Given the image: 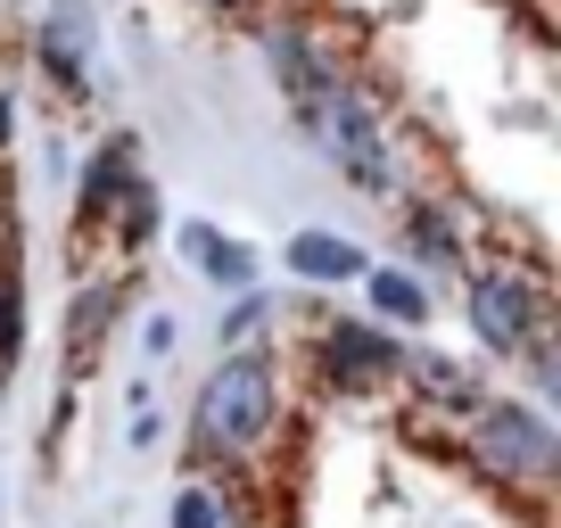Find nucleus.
<instances>
[{
  "instance_id": "1",
  "label": "nucleus",
  "mask_w": 561,
  "mask_h": 528,
  "mask_svg": "<svg viewBox=\"0 0 561 528\" xmlns=\"http://www.w3.org/2000/svg\"><path fill=\"white\" fill-rule=\"evenodd\" d=\"M280 422V364L256 347H224V364L207 371L191 405V455L198 462H240L273 438Z\"/></svg>"
},
{
  "instance_id": "2",
  "label": "nucleus",
  "mask_w": 561,
  "mask_h": 528,
  "mask_svg": "<svg viewBox=\"0 0 561 528\" xmlns=\"http://www.w3.org/2000/svg\"><path fill=\"white\" fill-rule=\"evenodd\" d=\"M298 133L322 149V158L339 165V174L355 182V191H397V158H388V124L380 107L364 100V83L355 74H322L314 91H298Z\"/></svg>"
},
{
  "instance_id": "3",
  "label": "nucleus",
  "mask_w": 561,
  "mask_h": 528,
  "mask_svg": "<svg viewBox=\"0 0 561 528\" xmlns=\"http://www.w3.org/2000/svg\"><path fill=\"white\" fill-rule=\"evenodd\" d=\"M471 462L495 479V487H553L561 471V438L537 405L520 397H479L471 405Z\"/></svg>"
},
{
  "instance_id": "4",
  "label": "nucleus",
  "mask_w": 561,
  "mask_h": 528,
  "mask_svg": "<svg viewBox=\"0 0 561 528\" xmlns=\"http://www.w3.org/2000/svg\"><path fill=\"white\" fill-rule=\"evenodd\" d=\"M462 314H471V338L488 355H520V338L537 331L553 306H545V289L528 282V273H512V264H471V282H462Z\"/></svg>"
},
{
  "instance_id": "5",
  "label": "nucleus",
  "mask_w": 561,
  "mask_h": 528,
  "mask_svg": "<svg viewBox=\"0 0 561 528\" xmlns=\"http://www.w3.org/2000/svg\"><path fill=\"white\" fill-rule=\"evenodd\" d=\"M314 371L331 397H371V388H388L404 371V338L388 322H322Z\"/></svg>"
},
{
  "instance_id": "6",
  "label": "nucleus",
  "mask_w": 561,
  "mask_h": 528,
  "mask_svg": "<svg viewBox=\"0 0 561 528\" xmlns=\"http://www.w3.org/2000/svg\"><path fill=\"white\" fill-rule=\"evenodd\" d=\"M34 58L50 67V83H67V91L91 83V67H100V34H91V9H83V0H50V9H42Z\"/></svg>"
},
{
  "instance_id": "7",
  "label": "nucleus",
  "mask_w": 561,
  "mask_h": 528,
  "mask_svg": "<svg viewBox=\"0 0 561 528\" xmlns=\"http://www.w3.org/2000/svg\"><path fill=\"white\" fill-rule=\"evenodd\" d=\"M174 248L191 256V273H198V282H215L224 298L256 289V248H248V240H224L215 223H182V231H174Z\"/></svg>"
},
{
  "instance_id": "8",
  "label": "nucleus",
  "mask_w": 561,
  "mask_h": 528,
  "mask_svg": "<svg viewBox=\"0 0 561 528\" xmlns=\"http://www.w3.org/2000/svg\"><path fill=\"white\" fill-rule=\"evenodd\" d=\"M364 306L388 331H421V322H430V282L404 273V264H364Z\"/></svg>"
},
{
  "instance_id": "9",
  "label": "nucleus",
  "mask_w": 561,
  "mask_h": 528,
  "mask_svg": "<svg viewBox=\"0 0 561 528\" xmlns=\"http://www.w3.org/2000/svg\"><path fill=\"white\" fill-rule=\"evenodd\" d=\"M364 248L355 240H339V231H289V273L298 282H314V289H339V282H364Z\"/></svg>"
},
{
  "instance_id": "10",
  "label": "nucleus",
  "mask_w": 561,
  "mask_h": 528,
  "mask_svg": "<svg viewBox=\"0 0 561 528\" xmlns=\"http://www.w3.org/2000/svg\"><path fill=\"white\" fill-rule=\"evenodd\" d=\"M264 58H273V74H280V91H289V100H298V91H314L322 74H339L331 58H322V42L306 34L298 18H273V25H264Z\"/></svg>"
},
{
  "instance_id": "11",
  "label": "nucleus",
  "mask_w": 561,
  "mask_h": 528,
  "mask_svg": "<svg viewBox=\"0 0 561 528\" xmlns=\"http://www.w3.org/2000/svg\"><path fill=\"white\" fill-rule=\"evenodd\" d=\"M404 248H413L421 282H430V273H455V264H462L455 215H446V207H430V198H421V207H404Z\"/></svg>"
},
{
  "instance_id": "12",
  "label": "nucleus",
  "mask_w": 561,
  "mask_h": 528,
  "mask_svg": "<svg viewBox=\"0 0 561 528\" xmlns=\"http://www.w3.org/2000/svg\"><path fill=\"white\" fill-rule=\"evenodd\" d=\"M165 528H248V504H240L231 487H215V479H182Z\"/></svg>"
},
{
  "instance_id": "13",
  "label": "nucleus",
  "mask_w": 561,
  "mask_h": 528,
  "mask_svg": "<svg viewBox=\"0 0 561 528\" xmlns=\"http://www.w3.org/2000/svg\"><path fill=\"white\" fill-rule=\"evenodd\" d=\"M397 380H413L430 405H462V413L479 405V380H471L462 364H446V355H413V347H404V371H397Z\"/></svg>"
},
{
  "instance_id": "14",
  "label": "nucleus",
  "mask_w": 561,
  "mask_h": 528,
  "mask_svg": "<svg viewBox=\"0 0 561 528\" xmlns=\"http://www.w3.org/2000/svg\"><path fill=\"white\" fill-rule=\"evenodd\" d=\"M520 371H528V388H537V397H553V388H561V331H553V314L520 338Z\"/></svg>"
},
{
  "instance_id": "15",
  "label": "nucleus",
  "mask_w": 561,
  "mask_h": 528,
  "mask_svg": "<svg viewBox=\"0 0 561 528\" xmlns=\"http://www.w3.org/2000/svg\"><path fill=\"white\" fill-rule=\"evenodd\" d=\"M18 347H25V282H18V264L0 256V371L18 364Z\"/></svg>"
},
{
  "instance_id": "16",
  "label": "nucleus",
  "mask_w": 561,
  "mask_h": 528,
  "mask_svg": "<svg viewBox=\"0 0 561 528\" xmlns=\"http://www.w3.org/2000/svg\"><path fill=\"white\" fill-rule=\"evenodd\" d=\"M264 314H273V298H256V289H240V306L224 314V347H256L264 338Z\"/></svg>"
},
{
  "instance_id": "17",
  "label": "nucleus",
  "mask_w": 561,
  "mask_h": 528,
  "mask_svg": "<svg viewBox=\"0 0 561 528\" xmlns=\"http://www.w3.org/2000/svg\"><path fill=\"white\" fill-rule=\"evenodd\" d=\"M198 9H224V18H240V9H256V0H198Z\"/></svg>"
},
{
  "instance_id": "18",
  "label": "nucleus",
  "mask_w": 561,
  "mask_h": 528,
  "mask_svg": "<svg viewBox=\"0 0 561 528\" xmlns=\"http://www.w3.org/2000/svg\"><path fill=\"white\" fill-rule=\"evenodd\" d=\"M0 141H9V100H0Z\"/></svg>"
}]
</instances>
